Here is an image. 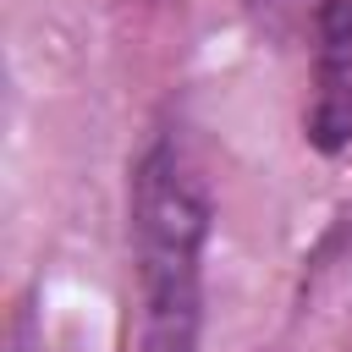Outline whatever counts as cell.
Listing matches in <instances>:
<instances>
[{
    "mask_svg": "<svg viewBox=\"0 0 352 352\" xmlns=\"http://www.w3.org/2000/svg\"><path fill=\"white\" fill-rule=\"evenodd\" d=\"M132 258L143 286L138 352H198L209 187L176 138H154L132 165Z\"/></svg>",
    "mask_w": 352,
    "mask_h": 352,
    "instance_id": "6da1fadb",
    "label": "cell"
},
{
    "mask_svg": "<svg viewBox=\"0 0 352 352\" xmlns=\"http://www.w3.org/2000/svg\"><path fill=\"white\" fill-rule=\"evenodd\" d=\"M308 138L324 154L352 148V0H324L319 11Z\"/></svg>",
    "mask_w": 352,
    "mask_h": 352,
    "instance_id": "7a4b0ae2",
    "label": "cell"
}]
</instances>
